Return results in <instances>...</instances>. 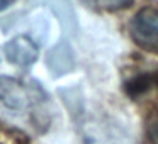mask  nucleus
<instances>
[{"mask_svg": "<svg viewBox=\"0 0 158 144\" xmlns=\"http://www.w3.org/2000/svg\"><path fill=\"white\" fill-rule=\"evenodd\" d=\"M129 32L138 46L158 54V9H141L131 21Z\"/></svg>", "mask_w": 158, "mask_h": 144, "instance_id": "1", "label": "nucleus"}, {"mask_svg": "<svg viewBox=\"0 0 158 144\" xmlns=\"http://www.w3.org/2000/svg\"><path fill=\"white\" fill-rule=\"evenodd\" d=\"M29 92L19 80L12 76H0V103L12 112H22L27 107Z\"/></svg>", "mask_w": 158, "mask_h": 144, "instance_id": "2", "label": "nucleus"}, {"mask_svg": "<svg viewBox=\"0 0 158 144\" xmlns=\"http://www.w3.org/2000/svg\"><path fill=\"white\" fill-rule=\"evenodd\" d=\"M5 58L17 66H29L38 59V46L27 36H17L4 48Z\"/></svg>", "mask_w": 158, "mask_h": 144, "instance_id": "3", "label": "nucleus"}, {"mask_svg": "<svg viewBox=\"0 0 158 144\" xmlns=\"http://www.w3.org/2000/svg\"><path fill=\"white\" fill-rule=\"evenodd\" d=\"M48 66L51 70V73L55 76H61L66 75L68 71H72L73 66H75V58H73V53L70 49L68 41L60 42L58 46L49 51L48 54Z\"/></svg>", "mask_w": 158, "mask_h": 144, "instance_id": "4", "label": "nucleus"}, {"mask_svg": "<svg viewBox=\"0 0 158 144\" xmlns=\"http://www.w3.org/2000/svg\"><path fill=\"white\" fill-rule=\"evenodd\" d=\"M32 5H46L49 7L58 19L63 24V31L65 32H73L77 27L75 15H73V9L68 4V0H31Z\"/></svg>", "mask_w": 158, "mask_h": 144, "instance_id": "5", "label": "nucleus"}, {"mask_svg": "<svg viewBox=\"0 0 158 144\" xmlns=\"http://www.w3.org/2000/svg\"><path fill=\"white\" fill-rule=\"evenodd\" d=\"M85 5L95 9V10H106V12H114V10H123L133 4V0H82Z\"/></svg>", "mask_w": 158, "mask_h": 144, "instance_id": "6", "label": "nucleus"}, {"mask_svg": "<svg viewBox=\"0 0 158 144\" xmlns=\"http://www.w3.org/2000/svg\"><path fill=\"white\" fill-rule=\"evenodd\" d=\"M148 132H150V139L153 144H158V112L153 114L150 119V126H148Z\"/></svg>", "mask_w": 158, "mask_h": 144, "instance_id": "7", "label": "nucleus"}, {"mask_svg": "<svg viewBox=\"0 0 158 144\" xmlns=\"http://www.w3.org/2000/svg\"><path fill=\"white\" fill-rule=\"evenodd\" d=\"M14 2H15V0H0V10H4V9L10 7Z\"/></svg>", "mask_w": 158, "mask_h": 144, "instance_id": "8", "label": "nucleus"}]
</instances>
